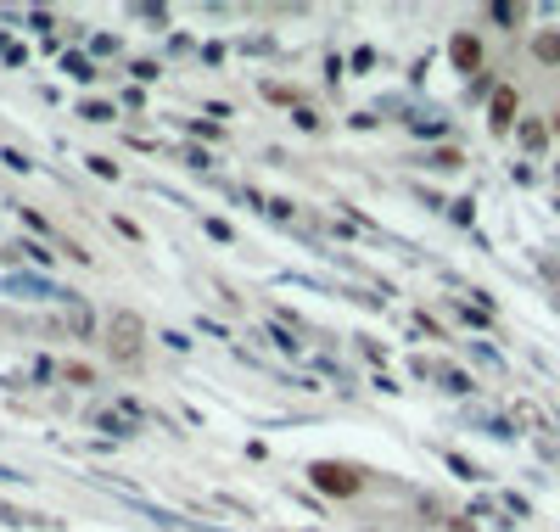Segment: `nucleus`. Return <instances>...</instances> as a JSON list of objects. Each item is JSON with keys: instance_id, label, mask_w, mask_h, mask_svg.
Returning a JSON list of instances; mask_svg holds the SVG:
<instances>
[{"instance_id": "1", "label": "nucleus", "mask_w": 560, "mask_h": 532, "mask_svg": "<svg viewBox=\"0 0 560 532\" xmlns=\"http://www.w3.org/2000/svg\"><path fill=\"white\" fill-rule=\"evenodd\" d=\"M107 353H112V364H124V370H135V364L146 359V320H140L135 308H118L107 320Z\"/></svg>"}, {"instance_id": "2", "label": "nucleus", "mask_w": 560, "mask_h": 532, "mask_svg": "<svg viewBox=\"0 0 560 532\" xmlns=\"http://www.w3.org/2000/svg\"><path fill=\"white\" fill-rule=\"evenodd\" d=\"M308 482H314V493H325V499H359L364 493V471L348 460H314L308 465Z\"/></svg>"}, {"instance_id": "3", "label": "nucleus", "mask_w": 560, "mask_h": 532, "mask_svg": "<svg viewBox=\"0 0 560 532\" xmlns=\"http://www.w3.org/2000/svg\"><path fill=\"white\" fill-rule=\"evenodd\" d=\"M516 112H521L516 84H499V90L488 96V129L493 135H510V129H516Z\"/></svg>"}, {"instance_id": "4", "label": "nucleus", "mask_w": 560, "mask_h": 532, "mask_svg": "<svg viewBox=\"0 0 560 532\" xmlns=\"http://www.w3.org/2000/svg\"><path fill=\"white\" fill-rule=\"evenodd\" d=\"M448 62L460 73H482V40H476L471 28H460V34L448 40Z\"/></svg>"}, {"instance_id": "5", "label": "nucleus", "mask_w": 560, "mask_h": 532, "mask_svg": "<svg viewBox=\"0 0 560 532\" xmlns=\"http://www.w3.org/2000/svg\"><path fill=\"white\" fill-rule=\"evenodd\" d=\"M516 135H521V146H527V152H544V146H549V124H544V118H521Z\"/></svg>"}, {"instance_id": "6", "label": "nucleus", "mask_w": 560, "mask_h": 532, "mask_svg": "<svg viewBox=\"0 0 560 532\" xmlns=\"http://www.w3.org/2000/svg\"><path fill=\"white\" fill-rule=\"evenodd\" d=\"M532 56H538L544 68H560V28H544V34L532 40Z\"/></svg>"}, {"instance_id": "7", "label": "nucleus", "mask_w": 560, "mask_h": 532, "mask_svg": "<svg viewBox=\"0 0 560 532\" xmlns=\"http://www.w3.org/2000/svg\"><path fill=\"white\" fill-rule=\"evenodd\" d=\"M68 325H73L79 336L96 331V320H90V308H84V297H79V292H68Z\"/></svg>"}, {"instance_id": "8", "label": "nucleus", "mask_w": 560, "mask_h": 532, "mask_svg": "<svg viewBox=\"0 0 560 532\" xmlns=\"http://www.w3.org/2000/svg\"><path fill=\"white\" fill-rule=\"evenodd\" d=\"M426 163H432V168H437V174H454V168H465V157H460V152H454V146H437V152H432V157H426Z\"/></svg>"}, {"instance_id": "9", "label": "nucleus", "mask_w": 560, "mask_h": 532, "mask_svg": "<svg viewBox=\"0 0 560 532\" xmlns=\"http://www.w3.org/2000/svg\"><path fill=\"white\" fill-rule=\"evenodd\" d=\"M62 381H73V387H96V370H90V364H62Z\"/></svg>"}, {"instance_id": "10", "label": "nucleus", "mask_w": 560, "mask_h": 532, "mask_svg": "<svg viewBox=\"0 0 560 532\" xmlns=\"http://www.w3.org/2000/svg\"><path fill=\"white\" fill-rule=\"evenodd\" d=\"M62 73H73L79 84H90V79H96V68H90L84 56H62Z\"/></svg>"}, {"instance_id": "11", "label": "nucleus", "mask_w": 560, "mask_h": 532, "mask_svg": "<svg viewBox=\"0 0 560 532\" xmlns=\"http://www.w3.org/2000/svg\"><path fill=\"white\" fill-rule=\"evenodd\" d=\"M79 118H90V124H112V107H107V101H84Z\"/></svg>"}, {"instance_id": "12", "label": "nucleus", "mask_w": 560, "mask_h": 532, "mask_svg": "<svg viewBox=\"0 0 560 532\" xmlns=\"http://www.w3.org/2000/svg\"><path fill=\"white\" fill-rule=\"evenodd\" d=\"M488 17H493V23H521V6H504V0H499V6H488Z\"/></svg>"}, {"instance_id": "13", "label": "nucleus", "mask_w": 560, "mask_h": 532, "mask_svg": "<svg viewBox=\"0 0 560 532\" xmlns=\"http://www.w3.org/2000/svg\"><path fill=\"white\" fill-rule=\"evenodd\" d=\"M202 230H208L213 241H236V230H230V224H224V219H202Z\"/></svg>"}, {"instance_id": "14", "label": "nucleus", "mask_w": 560, "mask_h": 532, "mask_svg": "<svg viewBox=\"0 0 560 532\" xmlns=\"http://www.w3.org/2000/svg\"><path fill=\"white\" fill-rule=\"evenodd\" d=\"M84 163H90V168H96V174H101V180H118V163H112V157H84Z\"/></svg>"}, {"instance_id": "15", "label": "nucleus", "mask_w": 560, "mask_h": 532, "mask_svg": "<svg viewBox=\"0 0 560 532\" xmlns=\"http://www.w3.org/2000/svg\"><path fill=\"white\" fill-rule=\"evenodd\" d=\"M443 118H415V135H443Z\"/></svg>"}, {"instance_id": "16", "label": "nucleus", "mask_w": 560, "mask_h": 532, "mask_svg": "<svg viewBox=\"0 0 560 532\" xmlns=\"http://www.w3.org/2000/svg\"><path fill=\"white\" fill-rule=\"evenodd\" d=\"M0 163H6V168H17V174H23V168H28V157H23V152H12V146H6V152H0Z\"/></svg>"}, {"instance_id": "17", "label": "nucleus", "mask_w": 560, "mask_h": 532, "mask_svg": "<svg viewBox=\"0 0 560 532\" xmlns=\"http://www.w3.org/2000/svg\"><path fill=\"white\" fill-rule=\"evenodd\" d=\"M549 135H560V112H555V124H549Z\"/></svg>"}]
</instances>
